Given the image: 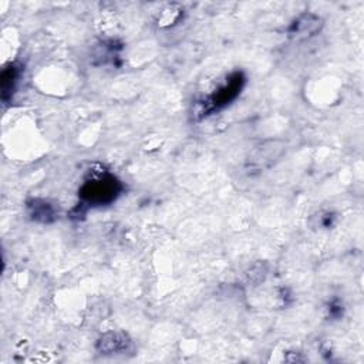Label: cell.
Wrapping results in <instances>:
<instances>
[{"mask_svg":"<svg viewBox=\"0 0 364 364\" xmlns=\"http://www.w3.org/2000/svg\"><path fill=\"white\" fill-rule=\"evenodd\" d=\"M267 276V266L262 262L259 263H255L246 273H245V279H246V283L247 284H259L262 283Z\"/></svg>","mask_w":364,"mask_h":364,"instance_id":"obj_9","label":"cell"},{"mask_svg":"<svg viewBox=\"0 0 364 364\" xmlns=\"http://www.w3.org/2000/svg\"><path fill=\"white\" fill-rule=\"evenodd\" d=\"M334 220H336L334 213H330V212L320 213V215H318V218H317V223H316V226L327 229V228H331V226L334 225Z\"/></svg>","mask_w":364,"mask_h":364,"instance_id":"obj_11","label":"cell"},{"mask_svg":"<svg viewBox=\"0 0 364 364\" xmlns=\"http://www.w3.org/2000/svg\"><path fill=\"white\" fill-rule=\"evenodd\" d=\"M245 82H246V77L242 71L232 73L222 85H219L205 100L198 102L199 118L208 117V115L213 114L215 111H220L225 107H228L232 101H235L237 98L242 88L245 87Z\"/></svg>","mask_w":364,"mask_h":364,"instance_id":"obj_2","label":"cell"},{"mask_svg":"<svg viewBox=\"0 0 364 364\" xmlns=\"http://www.w3.org/2000/svg\"><path fill=\"white\" fill-rule=\"evenodd\" d=\"M183 16V9L181 4L172 3L165 6L156 16V26L159 28H169L175 26Z\"/></svg>","mask_w":364,"mask_h":364,"instance_id":"obj_8","label":"cell"},{"mask_svg":"<svg viewBox=\"0 0 364 364\" xmlns=\"http://www.w3.org/2000/svg\"><path fill=\"white\" fill-rule=\"evenodd\" d=\"M20 75V68L16 64H9L3 68L0 77V87H1V100L7 101L11 98L16 84Z\"/></svg>","mask_w":364,"mask_h":364,"instance_id":"obj_7","label":"cell"},{"mask_svg":"<svg viewBox=\"0 0 364 364\" xmlns=\"http://www.w3.org/2000/svg\"><path fill=\"white\" fill-rule=\"evenodd\" d=\"M95 348L98 353L105 354V355L125 354V353H131L134 350V343L125 331L111 330L98 337V340L95 343Z\"/></svg>","mask_w":364,"mask_h":364,"instance_id":"obj_5","label":"cell"},{"mask_svg":"<svg viewBox=\"0 0 364 364\" xmlns=\"http://www.w3.org/2000/svg\"><path fill=\"white\" fill-rule=\"evenodd\" d=\"M284 151H286L284 145L279 141H269V142L260 144L247 158L246 166L249 173H255V172L260 173L269 169L272 165H274L276 161H279V158L284 154Z\"/></svg>","mask_w":364,"mask_h":364,"instance_id":"obj_4","label":"cell"},{"mask_svg":"<svg viewBox=\"0 0 364 364\" xmlns=\"http://www.w3.org/2000/svg\"><path fill=\"white\" fill-rule=\"evenodd\" d=\"M327 313H328V317H331V318H340L344 313V306H343L341 300L340 299L330 300V303L327 306Z\"/></svg>","mask_w":364,"mask_h":364,"instance_id":"obj_10","label":"cell"},{"mask_svg":"<svg viewBox=\"0 0 364 364\" xmlns=\"http://www.w3.org/2000/svg\"><path fill=\"white\" fill-rule=\"evenodd\" d=\"M323 26L324 21L318 14L304 11L290 21L286 34L291 41L300 43L316 37L321 31Z\"/></svg>","mask_w":364,"mask_h":364,"instance_id":"obj_3","label":"cell"},{"mask_svg":"<svg viewBox=\"0 0 364 364\" xmlns=\"http://www.w3.org/2000/svg\"><path fill=\"white\" fill-rule=\"evenodd\" d=\"M27 215L38 223H53L58 218V212L53 203L41 198H33L26 203Z\"/></svg>","mask_w":364,"mask_h":364,"instance_id":"obj_6","label":"cell"},{"mask_svg":"<svg viewBox=\"0 0 364 364\" xmlns=\"http://www.w3.org/2000/svg\"><path fill=\"white\" fill-rule=\"evenodd\" d=\"M124 191L122 182L109 172L92 173L78 189V196L84 206L109 205Z\"/></svg>","mask_w":364,"mask_h":364,"instance_id":"obj_1","label":"cell"}]
</instances>
